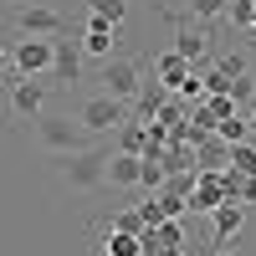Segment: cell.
<instances>
[{
	"label": "cell",
	"mask_w": 256,
	"mask_h": 256,
	"mask_svg": "<svg viewBox=\"0 0 256 256\" xmlns=\"http://www.w3.org/2000/svg\"><path fill=\"white\" fill-rule=\"evenodd\" d=\"M102 164H108V148L102 144H82L72 154H62V180L72 190H92V184H102Z\"/></svg>",
	"instance_id": "obj_1"
},
{
	"label": "cell",
	"mask_w": 256,
	"mask_h": 256,
	"mask_svg": "<svg viewBox=\"0 0 256 256\" xmlns=\"http://www.w3.org/2000/svg\"><path fill=\"white\" fill-rule=\"evenodd\" d=\"M77 123L88 128V134H118V128L128 123V102H118L108 92H92V98H82Z\"/></svg>",
	"instance_id": "obj_2"
},
{
	"label": "cell",
	"mask_w": 256,
	"mask_h": 256,
	"mask_svg": "<svg viewBox=\"0 0 256 256\" xmlns=\"http://www.w3.org/2000/svg\"><path fill=\"white\" fill-rule=\"evenodd\" d=\"M36 138H41V148H52V154H72V148L88 144V128H82L77 118H52V113H41V118H36Z\"/></svg>",
	"instance_id": "obj_3"
},
{
	"label": "cell",
	"mask_w": 256,
	"mask_h": 256,
	"mask_svg": "<svg viewBox=\"0 0 256 256\" xmlns=\"http://www.w3.org/2000/svg\"><path fill=\"white\" fill-rule=\"evenodd\" d=\"M102 82H108V98H118V102H134L138 92H144V67L134 56H108L102 62Z\"/></svg>",
	"instance_id": "obj_4"
},
{
	"label": "cell",
	"mask_w": 256,
	"mask_h": 256,
	"mask_svg": "<svg viewBox=\"0 0 256 256\" xmlns=\"http://www.w3.org/2000/svg\"><path fill=\"white\" fill-rule=\"evenodd\" d=\"M46 98H52V88H46V82H41V77H16L10 82V92H6V108L16 113V118H41V113H46Z\"/></svg>",
	"instance_id": "obj_5"
},
{
	"label": "cell",
	"mask_w": 256,
	"mask_h": 256,
	"mask_svg": "<svg viewBox=\"0 0 256 256\" xmlns=\"http://www.w3.org/2000/svg\"><path fill=\"white\" fill-rule=\"evenodd\" d=\"M10 67L16 77H46L52 72V36H26L10 46Z\"/></svg>",
	"instance_id": "obj_6"
},
{
	"label": "cell",
	"mask_w": 256,
	"mask_h": 256,
	"mask_svg": "<svg viewBox=\"0 0 256 256\" xmlns=\"http://www.w3.org/2000/svg\"><path fill=\"white\" fill-rule=\"evenodd\" d=\"M220 200H230V190H226V174H220V169H195V184H190V210H205V216H210V210H216Z\"/></svg>",
	"instance_id": "obj_7"
},
{
	"label": "cell",
	"mask_w": 256,
	"mask_h": 256,
	"mask_svg": "<svg viewBox=\"0 0 256 256\" xmlns=\"http://www.w3.org/2000/svg\"><path fill=\"white\" fill-rule=\"evenodd\" d=\"M16 31L20 36H62L67 20H62V10H52V6H20L16 10Z\"/></svg>",
	"instance_id": "obj_8"
},
{
	"label": "cell",
	"mask_w": 256,
	"mask_h": 256,
	"mask_svg": "<svg viewBox=\"0 0 256 256\" xmlns=\"http://www.w3.org/2000/svg\"><path fill=\"white\" fill-rule=\"evenodd\" d=\"M77 72H82V46H72L67 41V31L62 36H52V82H77Z\"/></svg>",
	"instance_id": "obj_9"
},
{
	"label": "cell",
	"mask_w": 256,
	"mask_h": 256,
	"mask_svg": "<svg viewBox=\"0 0 256 256\" xmlns=\"http://www.w3.org/2000/svg\"><path fill=\"white\" fill-rule=\"evenodd\" d=\"M113 52H118V26H108V20L88 16V36H82V56H92V62H108Z\"/></svg>",
	"instance_id": "obj_10"
},
{
	"label": "cell",
	"mask_w": 256,
	"mask_h": 256,
	"mask_svg": "<svg viewBox=\"0 0 256 256\" xmlns=\"http://www.w3.org/2000/svg\"><path fill=\"white\" fill-rule=\"evenodd\" d=\"M210 220H216V246H230L246 230V205L241 200H220L216 210H210Z\"/></svg>",
	"instance_id": "obj_11"
},
{
	"label": "cell",
	"mask_w": 256,
	"mask_h": 256,
	"mask_svg": "<svg viewBox=\"0 0 256 256\" xmlns=\"http://www.w3.org/2000/svg\"><path fill=\"white\" fill-rule=\"evenodd\" d=\"M138 169H144L138 154H108V164H102V184H113V190H134V184H138Z\"/></svg>",
	"instance_id": "obj_12"
},
{
	"label": "cell",
	"mask_w": 256,
	"mask_h": 256,
	"mask_svg": "<svg viewBox=\"0 0 256 256\" xmlns=\"http://www.w3.org/2000/svg\"><path fill=\"white\" fill-rule=\"evenodd\" d=\"M154 77H159V88H164V92H174L180 82L190 77V62H184L180 52H164V56H154Z\"/></svg>",
	"instance_id": "obj_13"
},
{
	"label": "cell",
	"mask_w": 256,
	"mask_h": 256,
	"mask_svg": "<svg viewBox=\"0 0 256 256\" xmlns=\"http://www.w3.org/2000/svg\"><path fill=\"white\" fill-rule=\"evenodd\" d=\"M226 159H230V144L226 138H216V134L195 138V169H226Z\"/></svg>",
	"instance_id": "obj_14"
},
{
	"label": "cell",
	"mask_w": 256,
	"mask_h": 256,
	"mask_svg": "<svg viewBox=\"0 0 256 256\" xmlns=\"http://www.w3.org/2000/svg\"><path fill=\"white\" fill-rule=\"evenodd\" d=\"M230 174H256V138H241L230 144V159H226Z\"/></svg>",
	"instance_id": "obj_15"
},
{
	"label": "cell",
	"mask_w": 256,
	"mask_h": 256,
	"mask_svg": "<svg viewBox=\"0 0 256 256\" xmlns=\"http://www.w3.org/2000/svg\"><path fill=\"white\" fill-rule=\"evenodd\" d=\"M148 148V128L144 123H123L118 128V154H144Z\"/></svg>",
	"instance_id": "obj_16"
},
{
	"label": "cell",
	"mask_w": 256,
	"mask_h": 256,
	"mask_svg": "<svg viewBox=\"0 0 256 256\" xmlns=\"http://www.w3.org/2000/svg\"><path fill=\"white\" fill-rule=\"evenodd\" d=\"M102 256H144V246H138V236H128V230H108Z\"/></svg>",
	"instance_id": "obj_17"
},
{
	"label": "cell",
	"mask_w": 256,
	"mask_h": 256,
	"mask_svg": "<svg viewBox=\"0 0 256 256\" xmlns=\"http://www.w3.org/2000/svg\"><path fill=\"white\" fill-rule=\"evenodd\" d=\"M210 134L226 138V144H241V138H251V128H246L241 113H230V118H216V128H210Z\"/></svg>",
	"instance_id": "obj_18"
},
{
	"label": "cell",
	"mask_w": 256,
	"mask_h": 256,
	"mask_svg": "<svg viewBox=\"0 0 256 256\" xmlns=\"http://www.w3.org/2000/svg\"><path fill=\"white\" fill-rule=\"evenodd\" d=\"M88 16L108 20V26H123V16H128V0H88Z\"/></svg>",
	"instance_id": "obj_19"
},
{
	"label": "cell",
	"mask_w": 256,
	"mask_h": 256,
	"mask_svg": "<svg viewBox=\"0 0 256 256\" xmlns=\"http://www.w3.org/2000/svg\"><path fill=\"white\" fill-rule=\"evenodd\" d=\"M174 52L190 62V67H195V62L205 56V36H200V31H180V36H174Z\"/></svg>",
	"instance_id": "obj_20"
},
{
	"label": "cell",
	"mask_w": 256,
	"mask_h": 256,
	"mask_svg": "<svg viewBox=\"0 0 256 256\" xmlns=\"http://www.w3.org/2000/svg\"><path fill=\"white\" fill-rule=\"evenodd\" d=\"M230 82H236V77H226L220 67H210V72H200V88H205V92H216V98H230Z\"/></svg>",
	"instance_id": "obj_21"
},
{
	"label": "cell",
	"mask_w": 256,
	"mask_h": 256,
	"mask_svg": "<svg viewBox=\"0 0 256 256\" xmlns=\"http://www.w3.org/2000/svg\"><path fill=\"white\" fill-rule=\"evenodd\" d=\"M226 20H230L236 31H246V26H251V0H226Z\"/></svg>",
	"instance_id": "obj_22"
},
{
	"label": "cell",
	"mask_w": 256,
	"mask_h": 256,
	"mask_svg": "<svg viewBox=\"0 0 256 256\" xmlns=\"http://www.w3.org/2000/svg\"><path fill=\"white\" fill-rule=\"evenodd\" d=\"M190 16H195V20H220L226 0H190Z\"/></svg>",
	"instance_id": "obj_23"
},
{
	"label": "cell",
	"mask_w": 256,
	"mask_h": 256,
	"mask_svg": "<svg viewBox=\"0 0 256 256\" xmlns=\"http://www.w3.org/2000/svg\"><path fill=\"white\" fill-rule=\"evenodd\" d=\"M108 230H128V236H138L144 220H138V210H118V216L108 220Z\"/></svg>",
	"instance_id": "obj_24"
},
{
	"label": "cell",
	"mask_w": 256,
	"mask_h": 256,
	"mask_svg": "<svg viewBox=\"0 0 256 256\" xmlns=\"http://www.w3.org/2000/svg\"><path fill=\"white\" fill-rule=\"evenodd\" d=\"M220 72H226V77H241V72H251V62H246L241 52H230V56H220Z\"/></svg>",
	"instance_id": "obj_25"
},
{
	"label": "cell",
	"mask_w": 256,
	"mask_h": 256,
	"mask_svg": "<svg viewBox=\"0 0 256 256\" xmlns=\"http://www.w3.org/2000/svg\"><path fill=\"white\" fill-rule=\"evenodd\" d=\"M138 220H144V226H159V220H164V210H159V200H148V205H138Z\"/></svg>",
	"instance_id": "obj_26"
},
{
	"label": "cell",
	"mask_w": 256,
	"mask_h": 256,
	"mask_svg": "<svg viewBox=\"0 0 256 256\" xmlns=\"http://www.w3.org/2000/svg\"><path fill=\"white\" fill-rule=\"evenodd\" d=\"M6 67H10V52H6V41H0V77H6Z\"/></svg>",
	"instance_id": "obj_27"
},
{
	"label": "cell",
	"mask_w": 256,
	"mask_h": 256,
	"mask_svg": "<svg viewBox=\"0 0 256 256\" xmlns=\"http://www.w3.org/2000/svg\"><path fill=\"white\" fill-rule=\"evenodd\" d=\"M246 31H251V36H256V0H251V26H246Z\"/></svg>",
	"instance_id": "obj_28"
},
{
	"label": "cell",
	"mask_w": 256,
	"mask_h": 256,
	"mask_svg": "<svg viewBox=\"0 0 256 256\" xmlns=\"http://www.w3.org/2000/svg\"><path fill=\"white\" fill-rule=\"evenodd\" d=\"M246 128H251V138H256V108H251V118H246Z\"/></svg>",
	"instance_id": "obj_29"
},
{
	"label": "cell",
	"mask_w": 256,
	"mask_h": 256,
	"mask_svg": "<svg viewBox=\"0 0 256 256\" xmlns=\"http://www.w3.org/2000/svg\"><path fill=\"white\" fill-rule=\"evenodd\" d=\"M216 256H241V251H230V246H216Z\"/></svg>",
	"instance_id": "obj_30"
},
{
	"label": "cell",
	"mask_w": 256,
	"mask_h": 256,
	"mask_svg": "<svg viewBox=\"0 0 256 256\" xmlns=\"http://www.w3.org/2000/svg\"><path fill=\"white\" fill-rule=\"evenodd\" d=\"M10 6H26V0H10Z\"/></svg>",
	"instance_id": "obj_31"
}]
</instances>
